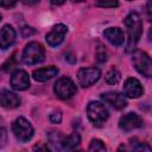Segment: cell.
Returning a JSON list of instances; mask_svg holds the SVG:
<instances>
[{
	"label": "cell",
	"instance_id": "cell-1",
	"mask_svg": "<svg viewBox=\"0 0 152 152\" xmlns=\"http://www.w3.org/2000/svg\"><path fill=\"white\" fill-rule=\"evenodd\" d=\"M125 26L127 27V34H128V42L126 51L131 52L134 51L141 33H142V23L140 19V15L137 12H131L124 20Z\"/></svg>",
	"mask_w": 152,
	"mask_h": 152
},
{
	"label": "cell",
	"instance_id": "cell-2",
	"mask_svg": "<svg viewBox=\"0 0 152 152\" xmlns=\"http://www.w3.org/2000/svg\"><path fill=\"white\" fill-rule=\"evenodd\" d=\"M132 63L135 70L147 78H152V58L141 50H134L132 53Z\"/></svg>",
	"mask_w": 152,
	"mask_h": 152
},
{
	"label": "cell",
	"instance_id": "cell-3",
	"mask_svg": "<svg viewBox=\"0 0 152 152\" xmlns=\"http://www.w3.org/2000/svg\"><path fill=\"white\" fill-rule=\"evenodd\" d=\"M23 62L25 64H37L44 61L45 58V50L43 45L38 42H31L26 44V46L23 50Z\"/></svg>",
	"mask_w": 152,
	"mask_h": 152
},
{
	"label": "cell",
	"instance_id": "cell-4",
	"mask_svg": "<svg viewBox=\"0 0 152 152\" xmlns=\"http://www.w3.org/2000/svg\"><path fill=\"white\" fill-rule=\"evenodd\" d=\"M87 115L88 119L95 125V126H101L109 116V113L104 104H102L99 101H91L87 106Z\"/></svg>",
	"mask_w": 152,
	"mask_h": 152
},
{
	"label": "cell",
	"instance_id": "cell-5",
	"mask_svg": "<svg viewBox=\"0 0 152 152\" xmlns=\"http://www.w3.org/2000/svg\"><path fill=\"white\" fill-rule=\"evenodd\" d=\"M12 131H13L15 138L21 142H26L33 137V127H32V125L23 116H19L13 121Z\"/></svg>",
	"mask_w": 152,
	"mask_h": 152
},
{
	"label": "cell",
	"instance_id": "cell-6",
	"mask_svg": "<svg viewBox=\"0 0 152 152\" xmlns=\"http://www.w3.org/2000/svg\"><path fill=\"white\" fill-rule=\"evenodd\" d=\"M53 90H55V94L59 99L66 100V99H70L71 96H74L76 94L77 88H76V84L72 82L71 78H69L66 76H63V77H59L56 81Z\"/></svg>",
	"mask_w": 152,
	"mask_h": 152
},
{
	"label": "cell",
	"instance_id": "cell-7",
	"mask_svg": "<svg viewBox=\"0 0 152 152\" xmlns=\"http://www.w3.org/2000/svg\"><path fill=\"white\" fill-rule=\"evenodd\" d=\"M100 76H101V71L95 66L82 68L77 72V81L81 87L87 88V87H90L94 83H96L99 81Z\"/></svg>",
	"mask_w": 152,
	"mask_h": 152
},
{
	"label": "cell",
	"instance_id": "cell-8",
	"mask_svg": "<svg viewBox=\"0 0 152 152\" xmlns=\"http://www.w3.org/2000/svg\"><path fill=\"white\" fill-rule=\"evenodd\" d=\"M141 126H142V119L135 113H127L122 115L119 120V127L125 132L140 128Z\"/></svg>",
	"mask_w": 152,
	"mask_h": 152
},
{
	"label": "cell",
	"instance_id": "cell-9",
	"mask_svg": "<svg viewBox=\"0 0 152 152\" xmlns=\"http://www.w3.org/2000/svg\"><path fill=\"white\" fill-rule=\"evenodd\" d=\"M68 32V27L63 24H57L55 25L51 31L46 34V43L50 46H57L59 44H62V42L64 40V37Z\"/></svg>",
	"mask_w": 152,
	"mask_h": 152
},
{
	"label": "cell",
	"instance_id": "cell-10",
	"mask_svg": "<svg viewBox=\"0 0 152 152\" xmlns=\"http://www.w3.org/2000/svg\"><path fill=\"white\" fill-rule=\"evenodd\" d=\"M11 86L15 90H25L30 87V77L25 70H14L11 75Z\"/></svg>",
	"mask_w": 152,
	"mask_h": 152
},
{
	"label": "cell",
	"instance_id": "cell-11",
	"mask_svg": "<svg viewBox=\"0 0 152 152\" xmlns=\"http://www.w3.org/2000/svg\"><path fill=\"white\" fill-rule=\"evenodd\" d=\"M124 93L126 96H128L131 99H137L142 95L144 89H142V86L139 82V80H137L134 77H128L124 83Z\"/></svg>",
	"mask_w": 152,
	"mask_h": 152
},
{
	"label": "cell",
	"instance_id": "cell-12",
	"mask_svg": "<svg viewBox=\"0 0 152 152\" xmlns=\"http://www.w3.org/2000/svg\"><path fill=\"white\" fill-rule=\"evenodd\" d=\"M101 99L109 103L112 107H114L115 109H122L127 106V100L125 97V95L118 93V91H107L101 94Z\"/></svg>",
	"mask_w": 152,
	"mask_h": 152
},
{
	"label": "cell",
	"instance_id": "cell-13",
	"mask_svg": "<svg viewBox=\"0 0 152 152\" xmlns=\"http://www.w3.org/2000/svg\"><path fill=\"white\" fill-rule=\"evenodd\" d=\"M103 37L114 46H121L125 42V36L119 27H108L103 32Z\"/></svg>",
	"mask_w": 152,
	"mask_h": 152
},
{
	"label": "cell",
	"instance_id": "cell-14",
	"mask_svg": "<svg viewBox=\"0 0 152 152\" xmlns=\"http://www.w3.org/2000/svg\"><path fill=\"white\" fill-rule=\"evenodd\" d=\"M57 74H58V69L53 65H50V66L39 68V69L34 70L32 72V77L37 82H45V81H49L52 77H55Z\"/></svg>",
	"mask_w": 152,
	"mask_h": 152
},
{
	"label": "cell",
	"instance_id": "cell-15",
	"mask_svg": "<svg viewBox=\"0 0 152 152\" xmlns=\"http://www.w3.org/2000/svg\"><path fill=\"white\" fill-rule=\"evenodd\" d=\"M15 40V31L11 25H4L0 34V46L2 50L10 48Z\"/></svg>",
	"mask_w": 152,
	"mask_h": 152
},
{
	"label": "cell",
	"instance_id": "cell-16",
	"mask_svg": "<svg viewBox=\"0 0 152 152\" xmlns=\"http://www.w3.org/2000/svg\"><path fill=\"white\" fill-rule=\"evenodd\" d=\"M0 102L5 108H15L20 104V99L10 90H2L0 94Z\"/></svg>",
	"mask_w": 152,
	"mask_h": 152
},
{
	"label": "cell",
	"instance_id": "cell-17",
	"mask_svg": "<svg viewBox=\"0 0 152 152\" xmlns=\"http://www.w3.org/2000/svg\"><path fill=\"white\" fill-rule=\"evenodd\" d=\"M80 141H81V138H80V134L74 132L72 134L68 135L64 138L63 140V150H74L76 148L78 145H80Z\"/></svg>",
	"mask_w": 152,
	"mask_h": 152
},
{
	"label": "cell",
	"instance_id": "cell-18",
	"mask_svg": "<svg viewBox=\"0 0 152 152\" xmlns=\"http://www.w3.org/2000/svg\"><path fill=\"white\" fill-rule=\"evenodd\" d=\"M48 138H49L50 144L53 145L55 148H62V147H63V140H64L65 137H64L61 132L51 131V132L48 134Z\"/></svg>",
	"mask_w": 152,
	"mask_h": 152
},
{
	"label": "cell",
	"instance_id": "cell-19",
	"mask_svg": "<svg viewBox=\"0 0 152 152\" xmlns=\"http://www.w3.org/2000/svg\"><path fill=\"white\" fill-rule=\"evenodd\" d=\"M120 78H121V74L115 68H112L110 70H108V72L104 76V80L108 84H116L120 81Z\"/></svg>",
	"mask_w": 152,
	"mask_h": 152
},
{
	"label": "cell",
	"instance_id": "cell-20",
	"mask_svg": "<svg viewBox=\"0 0 152 152\" xmlns=\"http://www.w3.org/2000/svg\"><path fill=\"white\" fill-rule=\"evenodd\" d=\"M131 148L133 151H148V152L152 150L146 142L138 141L137 139H131Z\"/></svg>",
	"mask_w": 152,
	"mask_h": 152
},
{
	"label": "cell",
	"instance_id": "cell-21",
	"mask_svg": "<svg viewBox=\"0 0 152 152\" xmlns=\"http://www.w3.org/2000/svg\"><path fill=\"white\" fill-rule=\"evenodd\" d=\"M89 151H106V146L102 140L100 139H93L88 147Z\"/></svg>",
	"mask_w": 152,
	"mask_h": 152
},
{
	"label": "cell",
	"instance_id": "cell-22",
	"mask_svg": "<svg viewBox=\"0 0 152 152\" xmlns=\"http://www.w3.org/2000/svg\"><path fill=\"white\" fill-rule=\"evenodd\" d=\"M119 0H96V6L103 8H114L118 7Z\"/></svg>",
	"mask_w": 152,
	"mask_h": 152
},
{
	"label": "cell",
	"instance_id": "cell-23",
	"mask_svg": "<svg viewBox=\"0 0 152 152\" xmlns=\"http://www.w3.org/2000/svg\"><path fill=\"white\" fill-rule=\"evenodd\" d=\"M50 121H51L52 124H59V122L62 121V113H61L59 110L52 112V113L50 114Z\"/></svg>",
	"mask_w": 152,
	"mask_h": 152
},
{
	"label": "cell",
	"instance_id": "cell-24",
	"mask_svg": "<svg viewBox=\"0 0 152 152\" xmlns=\"http://www.w3.org/2000/svg\"><path fill=\"white\" fill-rule=\"evenodd\" d=\"M14 62H15V58H14V55H13L6 63H4V65H2L4 70H5V71H10L11 69H13V66H14Z\"/></svg>",
	"mask_w": 152,
	"mask_h": 152
},
{
	"label": "cell",
	"instance_id": "cell-25",
	"mask_svg": "<svg viewBox=\"0 0 152 152\" xmlns=\"http://www.w3.org/2000/svg\"><path fill=\"white\" fill-rule=\"evenodd\" d=\"M17 1L18 0H0V5L4 8H10V7H13L17 4Z\"/></svg>",
	"mask_w": 152,
	"mask_h": 152
},
{
	"label": "cell",
	"instance_id": "cell-26",
	"mask_svg": "<svg viewBox=\"0 0 152 152\" xmlns=\"http://www.w3.org/2000/svg\"><path fill=\"white\" fill-rule=\"evenodd\" d=\"M21 32H23V36L24 37H27V34L28 36L33 34L34 33V30L32 27H24V28H21Z\"/></svg>",
	"mask_w": 152,
	"mask_h": 152
},
{
	"label": "cell",
	"instance_id": "cell-27",
	"mask_svg": "<svg viewBox=\"0 0 152 152\" xmlns=\"http://www.w3.org/2000/svg\"><path fill=\"white\" fill-rule=\"evenodd\" d=\"M146 11H147V14L150 18H152V0H150L146 5Z\"/></svg>",
	"mask_w": 152,
	"mask_h": 152
},
{
	"label": "cell",
	"instance_id": "cell-28",
	"mask_svg": "<svg viewBox=\"0 0 152 152\" xmlns=\"http://www.w3.org/2000/svg\"><path fill=\"white\" fill-rule=\"evenodd\" d=\"M25 5H34V4H37L39 0H21Z\"/></svg>",
	"mask_w": 152,
	"mask_h": 152
},
{
	"label": "cell",
	"instance_id": "cell-29",
	"mask_svg": "<svg viewBox=\"0 0 152 152\" xmlns=\"http://www.w3.org/2000/svg\"><path fill=\"white\" fill-rule=\"evenodd\" d=\"M51 1V4L52 5H56V6H58V5H62V4H64V1L65 0H50Z\"/></svg>",
	"mask_w": 152,
	"mask_h": 152
},
{
	"label": "cell",
	"instance_id": "cell-30",
	"mask_svg": "<svg viewBox=\"0 0 152 152\" xmlns=\"http://www.w3.org/2000/svg\"><path fill=\"white\" fill-rule=\"evenodd\" d=\"M33 150H42V151H48L49 147L48 146H34Z\"/></svg>",
	"mask_w": 152,
	"mask_h": 152
},
{
	"label": "cell",
	"instance_id": "cell-31",
	"mask_svg": "<svg viewBox=\"0 0 152 152\" xmlns=\"http://www.w3.org/2000/svg\"><path fill=\"white\" fill-rule=\"evenodd\" d=\"M148 38H150V40H152V27H151V30H150V33H148Z\"/></svg>",
	"mask_w": 152,
	"mask_h": 152
},
{
	"label": "cell",
	"instance_id": "cell-32",
	"mask_svg": "<svg viewBox=\"0 0 152 152\" xmlns=\"http://www.w3.org/2000/svg\"><path fill=\"white\" fill-rule=\"evenodd\" d=\"M72 1H77V2H80V1H83V0H72Z\"/></svg>",
	"mask_w": 152,
	"mask_h": 152
},
{
	"label": "cell",
	"instance_id": "cell-33",
	"mask_svg": "<svg viewBox=\"0 0 152 152\" xmlns=\"http://www.w3.org/2000/svg\"><path fill=\"white\" fill-rule=\"evenodd\" d=\"M128 1H132V0H128Z\"/></svg>",
	"mask_w": 152,
	"mask_h": 152
}]
</instances>
